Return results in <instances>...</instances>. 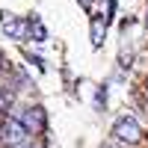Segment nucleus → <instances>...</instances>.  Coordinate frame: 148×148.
<instances>
[{"label":"nucleus","instance_id":"f257e3e1","mask_svg":"<svg viewBox=\"0 0 148 148\" xmlns=\"http://www.w3.org/2000/svg\"><path fill=\"white\" fill-rule=\"evenodd\" d=\"M9 116L21 119V125L30 130V136H42V133L47 130V113H45V107H42V104H30V107H12V113H9Z\"/></svg>","mask_w":148,"mask_h":148},{"label":"nucleus","instance_id":"f03ea898","mask_svg":"<svg viewBox=\"0 0 148 148\" xmlns=\"http://www.w3.org/2000/svg\"><path fill=\"white\" fill-rule=\"evenodd\" d=\"M113 139L125 142V145H136V142L142 139L139 121L133 119V116H119V119L113 121Z\"/></svg>","mask_w":148,"mask_h":148},{"label":"nucleus","instance_id":"7ed1b4c3","mask_svg":"<svg viewBox=\"0 0 148 148\" xmlns=\"http://www.w3.org/2000/svg\"><path fill=\"white\" fill-rule=\"evenodd\" d=\"M27 139H30V130L21 125V119L6 116L3 119V145L12 148V145H21V142H27Z\"/></svg>","mask_w":148,"mask_h":148},{"label":"nucleus","instance_id":"20e7f679","mask_svg":"<svg viewBox=\"0 0 148 148\" xmlns=\"http://www.w3.org/2000/svg\"><path fill=\"white\" fill-rule=\"evenodd\" d=\"M0 24H3V36L6 39H12V42H30L27 39V18L12 15V18H3Z\"/></svg>","mask_w":148,"mask_h":148},{"label":"nucleus","instance_id":"39448f33","mask_svg":"<svg viewBox=\"0 0 148 148\" xmlns=\"http://www.w3.org/2000/svg\"><path fill=\"white\" fill-rule=\"evenodd\" d=\"M107 27H110V24L104 21V15H95V12H89V42H92V47H95V51L104 45Z\"/></svg>","mask_w":148,"mask_h":148},{"label":"nucleus","instance_id":"423d86ee","mask_svg":"<svg viewBox=\"0 0 148 148\" xmlns=\"http://www.w3.org/2000/svg\"><path fill=\"white\" fill-rule=\"evenodd\" d=\"M27 39L30 42H36V45H45L47 42V27H45V21L36 15H27Z\"/></svg>","mask_w":148,"mask_h":148},{"label":"nucleus","instance_id":"0eeeda50","mask_svg":"<svg viewBox=\"0 0 148 148\" xmlns=\"http://www.w3.org/2000/svg\"><path fill=\"white\" fill-rule=\"evenodd\" d=\"M24 56H27V59H30V65H33L36 71H42V74L47 71V62H45V59H42L39 53H30V51H24Z\"/></svg>","mask_w":148,"mask_h":148},{"label":"nucleus","instance_id":"6e6552de","mask_svg":"<svg viewBox=\"0 0 148 148\" xmlns=\"http://www.w3.org/2000/svg\"><path fill=\"white\" fill-rule=\"evenodd\" d=\"M104 107H107V83H104V86H98V92H95V110L101 113Z\"/></svg>","mask_w":148,"mask_h":148},{"label":"nucleus","instance_id":"1a4fd4ad","mask_svg":"<svg viewBox=\"0 0 148 148\" xmlns=\"http://www.w3.org/2000/svg\"><path fill=\"white\" fill-rule=\"evenodd\" d=\"M12 148H47V145H45L39 136H30L27 142H21V145H12Z\"/></svg>","mask_w":148,"mask_h":148},{"label":"nucleus","instance_id":"9d476101","mask_svg":"<svg viewBox=\"0 0 148 148\" xmlns=\"http://www.w3.org/2000/svg\"><path fill=\"white\" fill-rule=\"evenodd\" d=\"M116 9H119V0H107V15H104V21H107V24H113Z\"/></svg>","mask_w":148,"mask_h":148},{"label":"nucleus","instance_id":"9b49d317","mask_svg":"<svg viewBox=\"0 0 148 148\" xmlns=\"http://www.w3.org/2000/svg\"><path fill=\"white\" fill-rule=\"evenodd\" d=\"M9 71V62H6V53L3 51H0V77H3V74Z\"/></svg>","mask_w":148,"mask_h":148},{"label":"nucleus","instance_id":"f8f14e48","mask_svg":"<svg viewBox=\"0 0 148 148\" xmlns=\"http://www.w3.org/2000/svg\"><path fill=\"white\" fill-rule=\"evenodd\" d=\"M77 3H80L83 12H92V3H95V0H77Z\"/></svg>","mask_w":148,"mask_h":148},{"label":"nucleus","instance_id":"ddd939ff","mask_svg":"<svg viewBox=\"0 0 148 148\" xmlns=\"http://www.w3.org/2000/svg\"><path fill=\"white\" fill-rule=\"evenodd\" d=\"M0 145H3V119H0Z\"/></svg>","mask_w":148,"mask_h":148},{"label":"nucleus","instance_id":"4468645a","mask_svg":"<svg viewBox=\"0 0 148 148\" xmlns=\"http://www.w3.org/2000/svg\"><path fill=\"white\" fill-rule=\"evenodd\" d=\"M101 148H113V145H110V142H104V145H101Z\"/></svg>","mask_w":148,"mask_h":148},{"label":"nucleus","instance_id":"2eb2a0df","mask_svg":"<svg viewBox=\"0 0 148 148\" xmlns=\"http://www.w3.org/2000/svg\"><path fill=\"white\" fill-rule=\"evenodd\" d=\"M145 92H148V77H145Z\"/></svg>","mask_w":148,"mask_h":148},{"label":"nucleus","instance_id":"dca6fc26","mask_svg":"<svg viewBox=\"0 0 148 148\" xmlns=\"http://www.w3.org/2000/svg\"><path fill=\"white\" fill-rule=\"evenodd\" d=\"M145 27H148V15H145Z\"/></svg>","mask_w":148,"mask_h":148}]
</instances>
